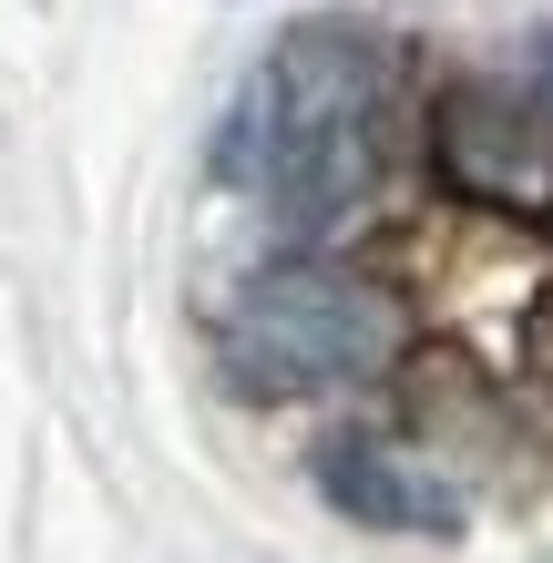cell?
Returning <instances> with one entry per match:
<instances>
[{
    "label": "cell",
    "mask_w": 553,
    "mask_h": 563,
    "mask_svg": "<svg viewBox=\"0 0 553 563\" xmlns=\"http://www.w3.org/2000/svg\"><path fill=\"white\" fill-rule=\"evenodd\" d=\"M256 103H267V185L298 225H349L379 185V103L389 62L360 31H287L256 62Z\"/></svg>",
    "instance_id": "cell-1"
},
{
    "label": "cell",
    "mask_w": 553,
    "mask_h": 563,
    "mask_svg": "<svg viewBox=\"0 0 553 563\" xmlns=\"http://www.w3.org/2000/svg\"><path fill=\"white\" fill-rule=\"evenodd\" d=\"M400 349H410L400 287L339 267V256H277L225 308V358L256 389H349V379H379Z\"/></svg>",
    "instance_id": "cell-2"
},
{
    "label": "cell",
    "mask_w": 553,
    "mask_h": 563,
    "mask_svg": "<svg viewBox=\"0 0 553 563\" xmlns=\"http://www.w3.org/2000/svg\"><path fill=\"white\" fill-rule=\"evenodd\" d=\"M431 175L482 216L553 225V103L533 82H451L431 103Z\"/></svg>",
    "instance_id": "cell-3"
},
{
    "label": "cell",
    "mask_w": 553,
    "mask_h": 563,
    "mask_svg": "<svg viewBox=\"0 0 553 563\" xmlns=\"http://www.w3.org/2000/svg\"><path fill=\"white\" fill-rule=\"evenodd\" d=\"M318 492L349 512V522H369V533H462V492H451L420 451L400 441H369V430H339L329 451H318Z\"/></svg>",
    "instance_id": "cell-4"
},
{
    "label": "cell",
    "mask_w": 553,
    "mask_h": 563,
    "mask_svg": "<svg viewBox=\"0 0 553 563\" xmlns=\"http://www.w3.org/2000/svg\"><path fill=\"white\" fill-rule=\"evenodd\" d=\"M533 62H543V82H533V92H543V103H553V31H543V42H533Z\"/></svg>",
    "instance_id": "cell-5"
}]
</instances>
